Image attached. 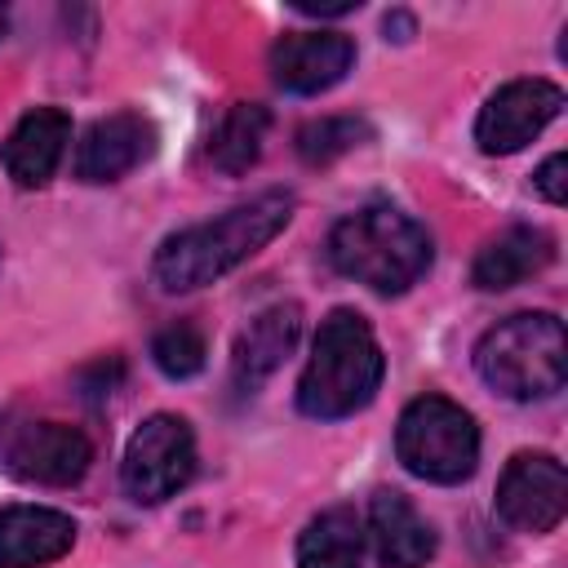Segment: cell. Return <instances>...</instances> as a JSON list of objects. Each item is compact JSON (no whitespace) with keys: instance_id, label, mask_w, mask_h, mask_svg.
<instances>
[{"instance_id":"12","label":"cell","mask_w":568,"mask_h":568,"mask_svg":"<svg viewBox=\"0 0 568 568\" xmlns=\"http://www.w3.org/2000/svg\"><path fill=\"white\" fill-rule=\"evenodd\" d=\"M297 333H302V311L293 302H280V306H266L262 315H253L248 328L235 337L231 386L240 395H253L284 364V355L297 346Z\"/></svg>"},{"instance_id":"15","label":"cell","mask_w":568,"mask_h":568,"mask_svg":"<svg viewBox=\"0 0 568 568\" xmlns=\"http://www.w3.org/2000/svg\"><path fill=\"white\" fill-rule=\"evenodd\" d=\"M67 138H71V120L67 111L58 106H36L27 111L9 142H4V169L18 186H44L58 164H62V151H67Z\"/></svg>"},{"instance_id":"14","label":"cell","mask_w":568,"mask_h":568,"mask_svg":"<svg viewBox=\"0 0 568 568\" xmlns=\"http://www.w3.org/2000/svg\"><path fill=\"white\" fill-rule=\"evenodd\" d=\"M75 524L49 506H4L0 510V568H40L71 550Z\"/></svg>"},{"instance_id":"18","label":"cell","mask_w":568,"mask_h":568,"mask_svg":"<svg viewBox=\"0 0 568 568\" xmlns=\"http://www.w3.org/2000/svg\"><path fill=\"white\" fill-rule=\"evenodd\" d=\"M266 129H271V111L262 102H235V106H226V115L217 120V129L209 138V160L222 173H231V178L248 173L257 164V155H262Z\"/></svg>"},{"instance_id":"4","label":"cell","mask_w":568,"mask_h":568,"mask_svg":"<svg viewBox=\"0 0 568 568\" xmlns=\"http://www.w3.org/2000/svg\"><path fill=\"white\" fill-rule=\"evenodd\" d=\"M479 377L506 399H546L568 377L564 320L550 311H524L493 324L475 346Z\"/></svg>"},{"instance_id":"9","label":"cell","mask_w":568,"mask_h":568,"mask_svg":"<svg viewBox=\"0 0 568 568\" xmlns=\"http://www.w3.org/2000/svg\"><path fill=\"white\" fill-rule=\"evenodd\" d=\"M559 111H564V89L559 84L537 80V75L532 80H510L484 102V111L475 120V142L488 155H510V151L528 146Z\"/></svg>"},{"instance_id":"19","label":"cell","mask_w":568,"mask_h":568,"mask_svg":"<svg viewBox=\"0 0 568 568\" xmlns=\"http://www.w3.org/2000/svg\"><path fill=\"white\" fill-rule=\"evenodd\" d=\"M368 133L373 129L355 115H320V120H306L297 129V155L320 169V164H333L337 155L355 151L359 142H368Z\"/></svg>"},{"instance_id":"16","label":"cell","mask_w":568,"mask_h":568,"mask_svg":"<svg viewBox=\"0 0 568 568\" xmlns=\"http://www.w3.org/2000/svg\"><path fill=\"white\" fill-rule=\"evenodd\" d=\"M555 257V240L541 226H510L497 240H488L470 266V280L488 293L497 288H515L524 280H532L537 271H546Z\"/></svg>"},{"instance_id":"21","label":"cell","mask_w":568,"mask_h":568,"mask_svg":"<svg viewBox=\"0 0 568 568\" xmlns=\"http://www.w3.org/2000/svg\"><path fill=\"white\" fill-rule=\"evenodd\" d=\"M568 160H564V151H555L550 160H541V169L532 173V182H537V191L550 200V204H564L568 200Z\"/></svg>"},{"instance_id":"7","label":"cell","mask_w":568,"mask_h":568,"mask_svg":"<svg viewBox=\"0 0 568 568\" xmlns=\"http://www.w3.org/2000/svg\"><path fill=\"white\" fill-rule=\"evenodd\" d=\"M0 462L22 484L67 488L89 470L93 444L80 426L67 422H18L0 430Z\"/></svg>"},{"instance_id":"23","label":"cell","mask_w":568,"mask_h":568,"mask_svg":"<svg viewBox=\"0 0 568 568\" xmlns=\"http://www.w3.org/2000/svg\"><path fill=\"white\" fill-rule=\"evenodd\" d=\"M4 31H9V13L0 9V36H4Z\"/></svg>"},{"instance_id":"3","label":"cell","mask_w":568,"mask_h":568,"mask_svg":"<svg viewBox=\"0 0 568 568\" xmlns=\"http://www.w3.org/2000/svg\"><path fill=\"white\" fill-rule=\"evenodd\" d=\"M382 373H386V359L368 320L359 311L337 306L315 333L311 359L297 382V408L320 422L351 417L364 404H373Z\"/></svg>"},{"instance_id":"2","label":"cell","mask_w":568,"mask_h":568,"mask_svg":"<svg viewBox=\"0 0 568 568\" xmlns=\"http://www.w3.org/2000/svg\"><path fill=\"white\" fill-rule=\"evenodd\" d=\"M328 262L373 293H404L430 266V235L395 204H364L328 231Z\"/></svg>"},{"instance_id":"5","label":"cell","mask_w":568,"mask_h":568,"mask_svg":"<svg viewBox=\"0 0 568 568\" xmlns=\"http://www.w3.org/2000/svg\"><path fill=\"white\" fill-rule=\"evenodd\" d=\"M395 453L404 470L430 484H462L479 466V426L475 417L444 399V395H417L395 426Z\"/></svg>"},{"instance_id":"1","label":"cell","mask_w":568,"mask_h":568,"mask_svg":"<svg viewBox=\"0 0 568 568\" xmlns=\"http://www.w3.org/2000/svg\"><path fill=\"white\" fill-rule=\"evenodd\" d=\"M288 217H293V195L262 191L257 200L222 213L217 222H200V226L169 235L151 262V275L164 293L204 288L222 280L226 271H235L240 262H248L257 248H266L288 226Z\"/></svg>"},{"instance_id":"8","label":"cell","mask_w":568,"mask_h":568,"mask_svg":"<svg viewBox=\"0 0 568 568\" xmlns=\"http://www.w3.org/2000/svg\"><path fill=\"white\" fill-rule=\"evenodd\" d=\"M568 510V475L550 453H519L497 479V515L519 532H550Z\"/></svg>"},{"instance_id":"10","label":"cell","mask_w":568,"mask_h":568,"mask_svg":"<svg viewBox=\"0 0 568 568\" xmlns=\"http://www.w3.org/2000/svg\"><path fill=\"white\" fill-rule=\"evenodd\" d=\"M355 62V40L342 31H288L271 44V75L288 93H324Z\"/></svg>"},{"instance_id":"17","label":"cell","mask_w":568,"mask_h":568,"mask_svg":"<svg viewBox=\"0 0 568 568\" xmlns=\"http://www.w3.org/2000/svg\"><path fill=\"white\" fill-rule=\"evenodd\" d=\"M364 528L351 506L320 510L297 537V568H359Z\"/></svg>"},{"instance_id":"13","label":"cell","mask_w":568,"mask_h":568,"mask_svg":"<svg viewBox=\"0 0 568 568\" xmlns=\"http://www.w3.org/2000/svg\"><path fill=\"white\" fill-rule=\"evenodd\" d=\"M368 537H373V555L382 568H426V559L435 555L430 524L395 488H382L368 501Z\"/></svg>"},{"instance_id":"22","label":"cell","mask_w":568,"mask_h":568,"mask_svg":"<svg viewBox=\"0 0 568 568\" xmlns=\"http://www.w3.org/2000/svg\"><path fill=\"white\" fill-rule=\"evenodd\" d=\"M359 0H293L297 13H315V18H337V13H351Z\"/></svg>"},{"instance_id":"6","label":"cell","mask_w":568,"mask_h":568,"mask_svg":"<svg viewBox=\"0 0 568 568\" xmlns=\"http://www.w3.org/2000/svg\"><path fill=\"white\" fill-rule=\"evenodd\" d=\"M195 475V435L182 417L173 413H155L146 417L120 462V484L133 501L155 506L164 497H173L178 488H186V479Z\"/></svg>"},{"instance_id":"20","label":"cell","mask_w":568,"mask_h":568,"mask_svg":"<svg viewBox=\"0 0 568 568\" xmlns=\"http://www.w3.org/2000/svg\"><path fill=\"white\" fill-rule=\"evenodd\" d=\"M204 355H209L204 333H200L195 324H186V320L164 324V328L151 337V359H155V368H160L164 377H173V382L195 377V373L204 368Z\"/></svg>"},{"instance_id":"11","label":"cell","mask_w":568,"mask_h":568,"mask_svg":"<svg viewBox=\"0 0 568 568\" xmlns=\"http://www.w3.org/2000/svg\"><path fill=\"white\" fill-rule=\"evenodd\" d=\"M151 151H155V129L142 115H133V111L102 115L84 129V138L75 146V178L80 182H115V178L133 173Z\"/></svg>"}]
</instances>
